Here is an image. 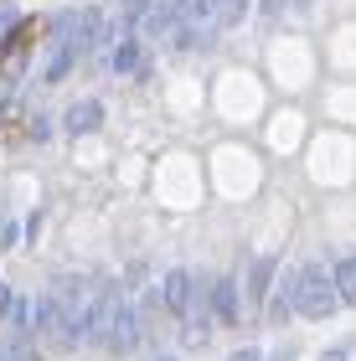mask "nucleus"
<instances>
[{
    "label": "nucleus",
    "mask_w": 356,
    "mask_h": 361,
    "mask_svg": "<svg viewBox=\"0 0 356 361\" xmlns=\"http://www.w3.org/2000/svg\"><path fill=\"white\" fill-rule=\"evenodd\" d=\"M336 294H341L346 305H356V258H336Z\"/></svg>",
    "instance_id": "10"
},
{
    "label": "nucleus",
    "mask_w": 356,
    "mask_h": 361,
    "mask_svg": "<svg viewBox=\"0 0 356 361\" xmlns=\"http://www.w3.org/2000/svg\"><path fill=\"white\" fill-rule=\"evenodd\" d=\"M140 341H145V325H140V315H135V305L119 300V315H114V331H109V346H104V351L129 356V351H140Z\"/></svg>",
    "instance_id": "3"
},
{
    "label": "nucleus",
    "mask_w": 356,
    "mask_h": 361,
    "mask_svg": "<svg viewBox=\"0 0 356 361\" xmlns=\"http://www.w3.org/2000/svg\"><path fill=\"white\" fill-rule=\"evenodd\" d=\"M109 62H114V73H135V68H140V42H135V37H119Z\"/></svg>",
    "instance_id": "11"
},
{
    "label": "nucleus",
    "mask_w": 356,
    "mask_h": 361,
    "mask_svg": "<svg viewBox=\"0 0 356 361\" xmlns=\"http://www.w3.org/2000/svg\"><path fill=\"white\" fill-rule=\"evenodd\" d=\"M119 284H99L93 289V310H88V325H83V346H109V331H114V315H119Z\"/></svg>",
    "instance_id": "1"
},
{
    "label": "nucleus",
    "mask_w": 356,
    "mask_h": 361,
    "mask_svg": "<svg viewBox=\"0 0 356 361\" xmlns=\"http://www.w3.org/2000/svg\"><path fill=\"white\" fill-rule=\"evenodd\" d=\"M228 361H258V346H243V351H233Z\"/></svg>",
    "instance_id": "14"
},
{
    "label": "nucleus",
    "mask_w": 356,
    "mask_h": 361,
    "mask_svg": "<svg viewBox=\"0 0 356 361\" xmlns=\"http://www.w3.org/2000/svg\"><path fill=\"white\" fill-rule=\"evenodd\" d=\"M99 124H104V104H99V98H78V104L68 109V119H62L68 135H93Z\"/></svg>",
    "instance_id": "6"
},
{
    "label": "nucleus",
    "mask_w": 356,
    "mask_h": 361,
    "mask_svg": "<svg viewBox=\"0 0 356 361\" xmlns=\"http://www.w3.org/2000/svg\"><path fill=\"white\" fill-rule=\"evenodd\" d=\"M295 310H300V315H310V320H326L331 310H336V289H331V279L320 274V269H300Z\"/></svg>",
    "instance_id": "2"
},
{
    "label": "nucleus",
    "mask_w": 356,
    "mask_h": 361,
    "mask_svg": "<svg viewBox=\"0 0 356 361\" xmlns=\"http://www.w3.org/2000/svg\"><path fill=\"white\" fill-rule=\"evenodd\" d=\"M269 274H279V258H274V253H264V258L253 264V274H248V305H253V310L264 305V284H269Z\"/></svg>",
    "instance_id": "9"
},
{
    "label": "nucleus",
    "mask_w": 356,
    "mask_h": 361,
    "mask_svg": "<svg viewBox=\"0 0 356 361\" xmlns=\"http://www.w3.org/2000/svg\"><path fill=\"white\" fill-rule=\"evenodd\" d=\"M243 11H248V0H217V31L233 26V21H243Z\"/></svg>",
    "instance_id": "12"
},
{
    "label": "nucleus",
    "mask_w": 356,
    "mask_h": 361,
    "mask_svg": "<svg viewBox=\"0 0 356 361\" xmlns=\"http://www.w3.org/2000/svg\"><path fill=\"white\" fill-rule=\"evenodd\" d=\"M295 294H300V269H279V284H274V305H269V315H274V320H284L289 310H295Z\"/></svg>",
    "instance_id": "7"
},
{
    "label": "nucleus",
    "mask_w": 356,
    "mask_h": 361,
    "mask_svg": "<svg viewBox=\"0 0 356 361\" xmlns=\"http://www.w3.org/2000/svg\"><path fill=\"white\" fill-rule=\"evenodd\" d=\"M191 294H197V279H191L186 269H166V279H160V300H166L171 315H186Z\"/></svg>",
    "instance_id": "5"
},
{
    "label": "nucleus",
    "mask_w": 356,
    "mask_h": 361,
    "mask_svg": "<svg viewBox=\"0 0 356 361\" xmlns=\"http://www.w3.org/2000/svg\"><path fill=\"white\" fill-rule=\"evenodd\" d=\"M320 361H346V351H326V356H320Z\"/></svg>",
    "instance_id": "15"
},
{
    "label": "nucleus",
    "mask_w": 356,
    "mask_h": 361,
    "mask_svg": "<svg viewBox=\"0 0 356 361\" xmlns=\"http://www.w3.org/2000/svg\"><path fill=\"white\" fill-rule=\"evenodd\" d=\"M160 361H176V356H160Z\"/></svg>",
    "instance_id": "16"
},
{
    "label": "nucleus",
    "mask_w": 356,
    "mask_h": 361,
    "mask_svg": "<svg viewBox=\"0 0 356 361\" xmlns=\"http://www.w3.org/2000/svg\"><path fill=\"white\" fill-rule=\"evenodd\" d=\"M207 300H212V315H217V320H228V325H233V320H238V279L222 274Z\"/></svg>",
    "instance_id": "8"
},
{
    "label": "nucleus",
    "mask_w": 356,
    "mask_h": 361,
    "mask_svg": "<svg viewBox=\"0 0 356 361\" xmlns=\"http://www.w3.org/2000/svg\"><path fill=\"white\" fill-rule=\"evenodd\" d=\"M37 42H42V21H37V16H21V21L6 31V42H0V57H6L11 68H21V57H26Z\"/></svg>",
    "instance_id": "4"
},
{
    "label": "nucleus",
    "mask_w": 356,
    "mask_h": 361,
    "mask_svg": "<svg viewBox=\"0 0 356 361\" xmlns=\"http://www.w3.org/2000/svg\"><path fill=\"white\" fill-rule=\"evenodd\" d=\"M11 243H16V227H11V222H0V253H6Z\"/></svg>",
    "instance_id": "13"
}]
</instances>
